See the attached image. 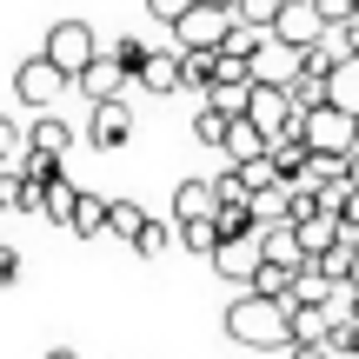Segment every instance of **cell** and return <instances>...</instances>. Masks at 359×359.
<instances>
[{
	"label": "cell",
	"instance_id": "cell-21",
	"mask_svg": "<svg viewBox=\"0 0 359 359\" xmlns=\"http://www.w3.org/2000/svg\"><path fill=\"white\" fill-rule=\"evenodd\" d=\"M213 67H219V47H180V80L193 93H213Z\"/></svg>",
	"mask_w": 359,
	"mask_h": 359
},
{
	"label": "cell",
	"instance_id": "cell-32",
	"mask_svg": "<svg viewBox=\"0 0 359 359\" xmlns=\"http://www.w3.org/2000/svg\"><path fill=\"white\" fill-rule=\"evenodd\" d=\"M107 53H114V60H120V67H127V74H133V80H140V67H147V60H154V47H147V40H133V34H127V40H114V47H107Z\"/></svg>",
	"mask_w": 359,
	"mask_h": 359
},
{
	"label": "cell",
	"instance_id": "cell-25",
	"mask_svg": "<svg viewBox=\"0 0 359 359\" xmlns=\"http://www.w3.org/2000/svg\"><path fill=\"white\" fill-rule=\"evenodd\" d=\"M67 233H80V240H100V233H107V200H100V193H80L74 226H67Z\"/></svg>",
	"mask_w": 359,
	"mask_h": 359
},
{
	"label": "cell",
	"instance_id": "cell-44",
	"mask_svg": "<svg viewBox=\"0 0 359 359\" xmlns=\"http://www.w3.org/2000/svg\"><path fill=\"white\" fill-rule=\"evenodd\" d=\"M353 20H359V13H353Z\"/></svg>",
	"mask_w": 359,
	"mask_h": 359
},
{
	"label": "cell",
	"instance_id": "cell-33",
	"mask_svg": "<svg viewBox=\"0 0 359 359\" xmlns=\"http://www.w3.org/2000/svg\"><path fill=\"white\" fill-rule=\"evenodd\" d=\"M280 7H286V0H233V13H240L246 27H273V20H280Z\"/></svg>",
	"mask_w": 359,
	"mask_h": 359
},
{
	"label": "cell",
	"instance_id": "cell-14",
	"mask_svg": "<svg viewBox=\"0 0 359 359\" xmlns=\"http://www.w3.org/2000/svg\"><path fill=\"white\" fill-rule=\"evenodd\" d=\"M293 226H299V246H306V259H320L326 246H339V213H333V206H313V213H299Z\"/></svg>",
	"mask_w": 359,
	"mask_h": 359
},
{
	"label": "cell",
	"instance_id": "cell-35",
	"mask_svg": "<svg viewBox=\"0 0 359 359\" xmlns=\"http://www.w3.org/2000/svg\"><path fill=\"white\" fill-rule=\"evenodd\" d=\"M313 7L326 13V27H346L353 13H359V0H313Z\"/></svg>",
	"mask_w": 359,
	"mask_h": 359
},
{
	"label": "cell",
	"instance_id": "cell-24",
	"mask_svg": "<svg viewBox=\"0 0 359 359\" xmlns=\"http://www.w3.org/2000/svg\"><path fill=\"white\" fill-rule=\"evenodd\" d=\"M147 219H154V213H147V206H133V200H107V233H120V240H140V226H147Z\"/></svg>",
	"mask_w": 359,
	"mask_h": 359
},
{
	"label": "cell",
	"instance_id": "cell-8",
	"mask_svg": "<svg viewBox=\"0 0 359 359\" xmlns=\"http://www.w3.org/2000/svg\"><path fill=\"white\" fill-rule=\"evenodd\" d=\"M127 140H133V107H127V100H93L87 147H93V154H120Z\"/></svg>",
	"mask_w": 359,
	"mask_h": 359
},
{
	"label": "cell",
	"instance_id": "cell-16",
	"mask_svg": "<svg viewBox=\"0 0 359 359\" xmlns=\"http://www.w3.org/2000/svg\"><path fill=\"white\" fill-rule=\"evenodd\" d=\"M299 74V53L293 47H286V40H259V53H253V80H280V87H286V80H293Z\"/></svg>",
	"mask_w": 359,
	"mask_h": 359
},
{
	"label": "cell",
	"instance_id": "cell-9",
	"mask_svg": "<svg viewBox=\"0 0 359 359\" xmlns=\"http://www.w3.org/2000/svg\"><path fill=\"white\" fill-rule=\"evenodd\" d=\"M259 233H233V240H219L213 246V273L219 280H240V286H253V273H259Z\"/></svg>",
	"mask_w": 359,
	"mask_h": 359
},
{
	"label": "cell",
	"instance_id": "cell-7",
	"mask_svg": "<svg viewBox=\"0 0 359 359\" xmlns=\"http://www.w3.org/2000/svg\"><path fill=\"white\" fill-rule=\"evenodd\" d=\"M326 34H333V27H326V13L313 7V0H286V7H280V20H273V40H286L293 53L320 47Z\"/></svg>",
	"mask_w": 359,
	"mask_h": 359
},
{
	"label": "cell",
	"instance_id": "cell-11",
	"mask_svg": "<svg viewBox=\"0 0 359 359\" xmlns=\"http://www.w3.org/2000/svg\"><path fill=\"white\" fill-rule=\"evenodd\" d=\"M40 200H47V187H40L20 160H7V167H0V213H40Z\"/></svg>",
	"mask_w": 359,
	"mask_h": 359
},
{
	"label": "cell",
	"instance_id": "cell-29",
	"mask_svg": "<svg viewBox=\"0 0 359 359\" xmlns=\"http://www.w3.org/2000/svg\"><path fill=\"white\" fill-rule=\"evenodd\" d=\"M326 333H333V313L326 306H293V346L299 339H326Z\"/></svg>",
	"mask_w": 359,
	"mask_h": 359
},
{
	"label": "cell",
	"instance_id": "cell-13",
	"mask_svg": "<svg viewBox=\"0 0 359 359\" xmlns=\"http://www.w3.org/2000/svg\"><path fill=\"white\" fill-rule=\"evenodd\" d=\"M140 93H154V100H167V93H180L187 80H180V47H154V60L140 67V80H133Z\"/></svg>",
	"mask_w": 359,
	"mask_h": 359
},
{
	"label": "cell",
	"instance_id": "cell-34",
	"mask_svg": "<svg viewBox=\"0 0 359 359\" xmlns=\"http://www.w3.org/2000/svg\"><path fill=\"white\" fill-rule=\"evenodd\" d=\"M0 160H27V127L0 120Z\"/></svg>",
	"mask_w": 359,
	"mask_h": 359
},
{
	"label": "cell",
	"instance_id": "cell-40",
	"mask_svg": "<svg viewBox=\"0 0 359 359\" xmlns=\"http://www.w3.org/2000/svg\"><path fill=\"white\" fill-rule=\"evenodd\" d=\"M346 286H353V293H359V253H353V273H346Z\"/></svg>",
	"mask_w": 359,
	"mask_h": 359
},
{
	"label": "cell",
	"instance_id": "cell-27",
	"mask_svg": "<svg viewBox=\"0 0 359 359\" xmlns=\"http://www.w3.org/2000/svg\"><path fill=\"white\" fill-rule=\"evenodd\" d=\"M173 226H180V246H187V253L213 259V246H219V226H213V219H173Z\"/></svg>",
	"mask_w": 359,
	"mask_h": 359
},
{
	"label": "cell",
	"instance_id": "cell-12",
	"mask_svg": "<svg viewBox=\"0 0 359 359\" xmlns=\"http://www.w3.org/2000/svg\"><path fill=\"white\" fill-rule=\"evenodd\" d=\"M27 154H47V160H67L74 154V127H67L60 114H40V120H27Z\"/></svg>",
	"mask_w": 359,
	"mask_h": 359
},
{
	"label": "cell",
	"instance_id": "cell-39",
	"mask_svg": "<svg viewBox=\"0 0 359 359\" xmlns=\"http://www.w3.org/2000/svg\"><path fill=\"white\" fill-rule=\"evenodd\" d=\"M346 180H353V187H359V147H353V154H346Z\"/></svg>",
	"mask_w": 359,
	"mask_h": 359
},
{
	"label": "cell",
	"instance_id": "cell-36",
	"mask_svg": "<svg viewBox=\"0 0 359 359\" xmlns=\"http://www.w3.org/2000/svg\"><path fill=\"white\" fill-rule=\"evenodd\" d=\"M187 7H193V0H147V13H154L160 27H173V20H180V13H187Z\"/></svg>",
	"mask_w": 359,
	"mask_h": 359
},
{
	"label": "cell",
	"instance_id": "cell-38",
	"mask_svg": "<svg viewBox=\"0 0 359 359\" xmlns=\"http://www.w3.org/2000/svg\"><path fill=\"white\" fill-rule=\"evenodd\" d=\"M20 280V246H0V286Z\"/></svg>",
	"mask_w": 359,
	"mask_h": 359
},
{
	"label": "cell",
	"instance_id": "cell-6",
	"mask_svg": "<svg viewBox=\"0 0 359 359\" xmlns=\"http://www.w3.org/2000/svg\"><path fill=\"white\" fill-rule=\"evenodd\" d=\"M74 87V80L60 74V67L47 60V53H34V60H20V74H13V93H20V107H34V114H47L60 93Z\"/></svg>",
	"mask_w": 359,
	"mask_h": 359
},
{
	"label": "cell",
	"instance_id": "cell-2",
	"mask_svg": "<svg viewBox=\"0 0 359 359\" xmlns=\"http://www.w3.org/2000/svg\"><path fill=\"white\" fill-rule=\"evenodd\" d=\"M299 133H306L313 154H353L359 147V114H346L339 100L313 107V114H299Z\"/></svg>",
	"mask_w": 359,
	"mask_h": 359
},
{
	"label": "cell",
	"instance_id": "cell-37",
	"mask_svg": "<svg viewBox=\"0 0 359 359\" xmlns=\"http://www.w3.org/2000/svg\"><path fill=\"white\" fill-rule=\"evenodd\" d=\"M286 353H293V359H339L326 339H299V346H286Z\"/></svg>",
	"mask_w": 359,
	"mask_h": 359
},
{
	"label": "cell",
	"instance_id": "cell-41",
	"mask_svg": "<svg viewBox=\"0 0 359 359\" xmlns=\"http://www.w3.org/2000/svg\"><path fill=\"white\" fill-rule=\"evenodd\" d=\"M47 359H80V353H74V346H53V353H47Z\"/></svg>",
	"mask_w": 359,
	"mask_h": 359
},
{
	"label": "cell",
	"instance_id": "cell-30",
	"mask_svg": "<svg viewBox=\"0 0 359 359\" xmlns=\"http://www.w3.org/2000/svg\"><path fill=\"white\" fill-rule=\"evenodd\" d=\"M293 273H299V266H273V259H259L253 286H259V293H273V299H293Z\"/></svg>",
	"mask_w": 359,
	"mask_h": 359
},
{
	"label": "cell",
	"instance_id": "cell-42",
	"mask_svg": "<svg viewBox=\"0 0 359 359\" xmlns=\"http://www.w3.org/2000/svg\"><path fill=\"white\" fill-rule=\"evenodd\" d=\"M213 7H233V0H213Z\"/></svg>",
	"mask_w": 359,
	"mask_h": 359
},
{
	"label": "cell",
	"instance_id": "cell-5",
	"mask_svg": "<svg viewBox=\"0 0 359 359\" xmlns=\"http://www.w3.org/2000/svg\"><path fill=\"white\" fill-rule=\"evenodd\" d=\"M246 120L273 140V133H293L299 127V107H293V93H286L280 80H253V93H246Z\"/></svg>",
	"mask_w": 359,
	"mask_h": 359
},
{
	"label": "cell",
	"instance_id": "cell-26",
	"mask_svg": "<svg viewBox=\"0 0 359 359\" xmlns=\"http://www.w3.org/2000/svg\"><path fill=\"white\" fill-rule=\"evenodd\" d=\"M226 127H233V114H219L213 100H206L200 114H193V140H200V147H213V154L226 147Z\"/></svg>",
	"mask_w": 359,
	"mask_h": 359
},
{
	"label": "cell",
	"instance_id": "cell-43",
	"mask_svg": "<svg viewBox=\"0 0 359 359\" xmlns=\"http://www.w3.org/2000/svg\"><path fill=\"white\" fill-rule=\"evenodd\" d=\"M0 167H7V160H0Z\"/></svg>",
	"mask_w": 359,
	"mask_h": 359
},
{
	"label": "cell",
	"instance_id": "cell-1",
	"mask_svg": "<svg viewBox=\"0 0 359 359\" xmlns=\"http://www.w3.org/2000/svg\"><path fill=\"white\" fill-rule=\"evenodd\" d=\"M226 339L233 346H253V353H286L293 346V299H273L259 286H246L226 306Z\"/></svg>",
	"mask_w": 359,
	"mask_h": 359
},
{
	"label": "cell",
	"instance_id": "cell-31",
	"mask_svg": "<svg viewBox=\"0 0 359 359\" xmlns=\"http://www.w3.org/2000/svg\"><path fill=\"white\" fill-rule=\"evenodd\" d=\"M173 240H180V233L167 226V219H147V226H140V240H133V253H140V259H160Z\"/></svg>",
	"mask_w": 359,
	"mask_h": 359
},
{
	"label": "cell",
	"instance_id": "cell-22",
	"mask_svg": "<svg viewBox=\"0 0 359 359\" xmlns=\"http://www.w3.org/2000/svg\"><path fill=\"white\" fill-rule=\"evenodd\" d=\"M253 219H259V226H280V219H293V187H286V180L259 187V193H253Z\"/></svg>",
	"mask_w": 359,
	"mask_h": 359
},
{
	"label": "cell",
	"instance_id": "cell-15",
	"mask_svg": "<svg viewBox=\"0 0 359 359\" xmlns=\"http://www.w3.org/2000/svg\"><path fill=\"white\" fill-rule=\"evenodd\" d=\"M219 213V187L213 180H180L173 187V219H213Z\"/></svg>",
	"mask_w": 359,
	"mask_h": 359
},
{
	"label": "cell",
	"instance_id": "cell-4",
	"mask_svg": "<svg viewBox=\"0 0 359 359\" xmlns=\"http://www.w3.org/2000/svg\"><path fill=\"white\" fill-rule=\"evenodd\" d=\"M40 53H47V60L60 67L67 80H80V67L100 53V40H93L87 20H53V27H47V47H40Z\"/></svg>",
	"mask_w": 359,
	"mask_h": 359
},
{
	"label": "cell",
	"instance_id": "cell-23",
	"mask_svg": "<svg viewBox=\"0 0 359 359\" xmlns=\"http://www.w3.org/2000/svg\"><path fill=\"white\" fill-rule=\"evenodd\" d=\"M74 206H80V187H74L67 173H53V180H47V200H40V213H47L53 226H74Z\"/></svg>",
	"mask_w": 359,
	"mask_h": 359
},
{
	"label": "cell",
	"instance_id": "cell-19",
	"mask_svg": "<svg viewBox=\"0 0 359 359\" xmlns=\"http://www.w3.org/2000/svg\"><path fill=\"white\" fill-rule=\"evenodd\" d=\"M266 147H273V140L253 127V120H246V114H233V127H226V147H219V154H226V167H240V160H259Z\"/></svg>",
	"mask_w": 359,
	"mask_h": 359
},
{
	"label": "cell",
	"instance_id": "cell-17",
	"mask_svg": "<svg viewBox=\"0 0 359 359\" xmlns=\"http://www.w3.org/2000/svg\"><path fill=\"white\" fill-rule=\"evenodd\" d=\"M286 93H293V107H299V114H313V107H326V100H333V74H320V67H306V60H299V74L286 80Z\"/></svg>",
	"mask_w": 359,
	"mask_h": 359
},
{
	"label": "cell",
	"instance_id": "cell-20",
	"mask_svg": "<svg viewBox=\"0 0 359 359\" xmlns=\"http://www.w3.org/2000/svg\"><path fill=\"white\" fill-rule=\"evenodd\" d=\"M266 154H273V167H280V180H299V173H306V160H313V147H306V133H273V147H266Z\"/></svg>",
	"mask_w": 359,
	"mask_h": 359
},
{
	"label": "cell",
	"instance_id": "cell-28",
	"mask_svg": "<svg viewBox=\"0 0 359 359\" xmlns=\"http://www.w3.org/2000/svg\"><path fill=\"white\" fill-rule=\"evenodd\" d=\"M333 100L346 107V114H359V53H346V60L333 67Z\"/></svg>",
	"mask_w": 359,
	"mask_h": 359
},
{
	"label": "cell",
	"instance_id": "cell-18",
	"mask_svg": "<svg viewBox=\"0 0 359 359\" xmlns=\"http://www.w3.org/2000/svg\"><path fill=\"white\" fill-rule=\"evenodd\" d=\"M259 253H266L273 266H299V259H306L299 226H293V219H280V226H259Z\"/></svg>",
	"mask_w": 359,
	"mask_h": 359
},
{
	"label": "cell",
	"instance_id": "cell-10",
	"mask_svg": "<svg viewBox=\"0 0 359 359\" xmlns=\"http://www.w3.org/2000/svg\"><path fill=\"white\" fill-rule=\"evenodd\" d=\"M74 87L87 93V100H120V93L133 87V74H127V67L114 60V53H93V60L80 67V80H74Z\"/></svg>",
	"mask_w": 359,
	"mask_h": 359
},
{
	"label": "cell",
	"instance_id": "cell-3",
	"mask_svg": "<svg viewBox=\"0 0 359 359\" xmlns=\"http://www.w3.org/2000/svg\"><path fill=\"white\" fill-rule=\"evenodd\" d=\"M233 20H240L233 7H213V0H193V7L180 13V20H173V47H226Z\"/></svg>",
	"mask_w": 359,
	"mask_h": 359
}]
</instances>
